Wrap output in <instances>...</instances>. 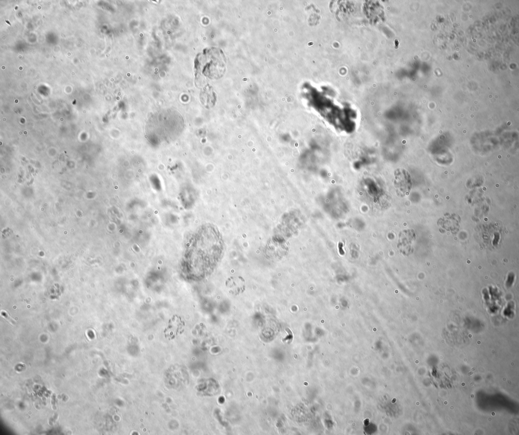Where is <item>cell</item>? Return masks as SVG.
<instances>
[{
  "mask_svg": "<svg viewBox=\"0 0 519 435\" xmlns=\"http://www.w3.org/2000/svg\"><path fill=\"white\" fill-rule=\"evenodd\" d=\"M226 286L230 294L235 296L239 295L245 291V281L241 277H231L226 281Z\"/></svg>",
  "mask_w": 519,
  "mask_h": 435,
  "instance_id": "1",
  "label": "cell"
}]
</instances>
